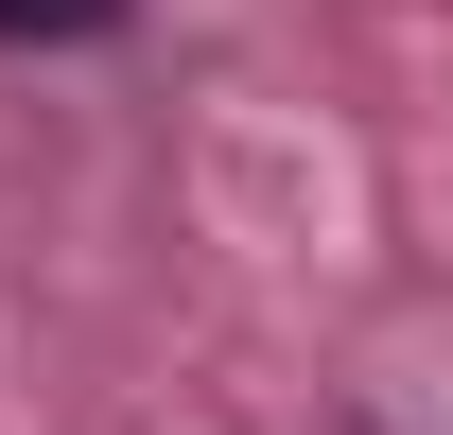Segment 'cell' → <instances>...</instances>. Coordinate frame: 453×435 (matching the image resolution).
I'll list each match as a JSON object with an SVG mask.
<instances>
[{"label": "cell", "instance_id": "6da1fadb", "mask_svg": "<svg viewBox=\"0 0 453 435\" xmlns=\"http://www.w3.org/2000/svg\"><path fill=\"white\" fill-rule=\"evenodd\" d=\"M0 35H122V0H0Z\"/></svg>", "mask_w": 453, "mask_h": 435}]
</instances>
